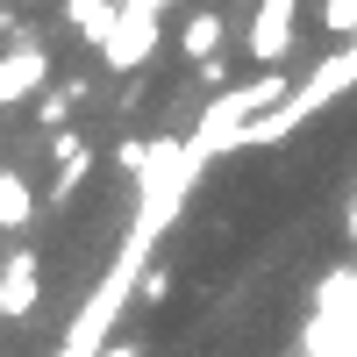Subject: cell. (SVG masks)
Wrapping results in <instances>:
<instances>
[{"mask_svg":"<svg viewBox=\"0 0 357 357\" xmlns=\"http://www.w3.org/2000/svg\"><path fill=\"white\" fill-rule=\"evenodd\" d=\"M286 93H293V86L279 79V65H257V79H243V86H222V93L200 107V122L186 129V143H193V151H200L207 165H215V158H229L236 143H243V129L257 122V114L272 107V100H286Z\"/></svg>","mask_w":357,"mask_h":357,"instance_id":"1","label":"cell"},{"mask_svg":"<svg viewBox=\"0 0 357 357\" xmlns=\"http://www.w3.org/2000/svg\"><path fill=\"white\" fill-rule=\"evenodd\" d=\"M301 357H357V264L321 272L301 321Z\"/></svg>","mask_w":357,"mask_h":357,"instance_id":"2","label":"cell"},{"mask_svg":"<svg viewBox=\"0 0 357 357\" xmlns=\"http://www.w3.org/2000/svg\"><path fill=\"white\" fill-rule=\"evenodd\" d=\"M158 29H165L158 8H114V22L100 29V65L107 72H136L158 50Z\"/></svg>","mask_w":357,"mask_h":357,"instance_id":"3","label":"cell"},{"mask_svg":"<svg viewBox=\"0 0 357 357\" xmlns=\"http://www.w3.org/2000/svg\"><path fill=\"white\" fill-rule=\"evenodd\" d=\"M293 15H301V0H257V22H250V65H286Z\"/></svg>","mask_w":357,"mask_h":357,"instance_id":"4","label":"cell"},{"mask_svg":"<svg viewBox=\"0 0 357 357\" xmlns=\"http://www.w3.org/2000/svg\"><path fill=\"white\" fill-rule=\"evenodd\" d=\"M43 79H50V57H43V43H15L8 57H0V107L29 100Z\"/></svg>","mask_w":357,"mask_h":357,"instance_id":"5","label":"cell"},{"mask_svg":"<svg viewBox=\"0 0 357 357\" xmlns=\"http://www.w3.org/2000/svg\"><path fill=\"white\" fill-rule=\"evenodd\" d=\"M43 264H36V250H15L8 257V272H0V321H22L29 307H36L43 301Z\"/></svg>","mask_w":357,"mask_h":357,"instance_id":"6","label":"cell"},{"mask_svg":"<svg viewBox=\"0 0 357 357\" xmlns=\"http://www.w3.org/2000/svg\"><path fill=\"white\" fill-rule=\"evenodd\" d=\"M86 172H93V143L65 129V136H57V186H50V200H72L86 186Z\"/></svg>","mask_w":357,"mask_h":357,"instance_id":"7","label":"cell"},{"mask_svg":"<svg viewBox=\"0 0 357 357\" xmlns=\"http://www.w3.org/2000/svg\"><path fill=\"white\" fill-rule=\"evenodd\" d=\"M29 215H36L29 178H22V172H0V229H29Z\"/></svg>","mask_w":357,"mask_h":357,"instance_id":"8","label":"cell"},{"mask_svg":"<svg viewBox=\"0 0 357 357\" xmlns=\"http://www.w3.org/2000/svg\"><path fill=\"white\" fill-rule=\"evenodd\" d=\"M178 50H186L193 65H207V57L222 50V15H215V8H200V15L186 22V36H178Z\"/></svg>","mask_w":357,"mask_h":357,"instance_id":"9","label":"cell"},{"mask_svg":"<svg viewBox=\"0 0 357 357\" xmlns=\"http://www.w3.org/2000/svg\"><path fill=\"white\" fill-rule=\"evenodd\" d=\"M114 8H122V0H65V22H72V29H86V36L100 43V29L114 22Z\"/></svg>","mask_w":357,"mask_h":357,"instance_id":"10","label":"cell"},{"mask_svg":"<svg viewBox=\"0 0 357 357\" xmlns=\"http://www.w3.org/2000/svg\"><path fill=\"white\" fill-rule=\"evenodd\" d=\"M321 29L350 36V29H357V0H329V8H321Z\"/></svg>","mask_w":357,"mask_h":357,"instance_id":"11","label":"cell"},{"mask_svg":"<svg viewBox=\"0 0 357 357\" xmlns=\"http://www.w3.org/2000/svg\"><path fill=\"white\" fill-rule=\"evenodd\" d=\"M143 301H165V293H172V272H165V264H143Z\"/></svg>","mask_w":357,"mask_h":357,"instance_id":"12","label":"cell"},{"mask_svg":"<svg viewBox=\"0 0 357 357\" xmlns=\"http://www.w3.org/2000/svg\"><path fill=\"white\" fill-rule=\"evenodd\" d=\"M36 114H43V122L57 129V122H65V114H72V93H65V86H57V93H43V100H36Z\"/></svg>","mask_w":357,"mask_h":357,"instance_id":"13","label":"cell"},{"mask_svg":"<svg viewBox=\"0 0 357 357\" xmlns=\"http://www.w3.org/2000/svg\"><path fill=\"white\" fill-rule=\"evenodd\" d=\"M93 357H143V343H114V336H107V343H100Z\"/></svg>","mask_w":357,"mask_h":357,"instance_id":"14","label":"cell"},{"mask_svg":"<svg viewBox=\"0 0 357 357\" xmlns=\"http://www.w3.org/2000/svg\"><path fill=\"white\" fill-rule=\"evenodd\" d=\"M343 236L357 243V193H350V207H343Z\"/></svg>","mask_w":357,"mask_h":357,"instance_id":"15","label":"cell"},{"mask_svg":"<svg viewBox=\"0 0 357 357\" xmlns=\"http://www.w3.org/2000/svg\"><path fill=\"white\" fill-rule=\"evenodd\" d=\"M122 8H158V15H165V8H172V0H122Z\"/></svg>","mask_w":357,"mask_h":357,"instance_id":"16","label":"cell"}]
</instances>
